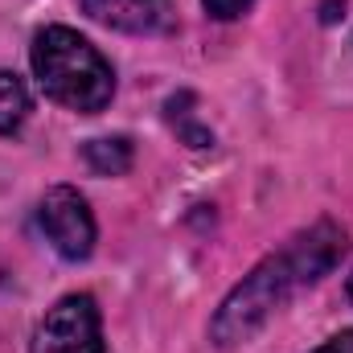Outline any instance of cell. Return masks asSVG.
Wrapping results in <instances>:
<instances>
[{
    "label": "cell",
    "mask_w": 353,
    "mask_h": 353,
    "mask_svg": "<svg viewBox=\"0 0 353 353\" xmlns=\"http://www.w3.org/2000/svg\"><path fill=\"white\" fill-rule=\"evenodd\" d=\"M350 300H353V275H350Z\"/></svg>",
    "instance_id": "30bf717a"
},
{
    "label": "cell",
    "mask_w": 353,
    "mask_h": 353,
    "mask_svg": "<svg viewBox=\"0 0 353 353\" xmlns=\"http://www.w3.org/2000/svg\"><path fill=\"white\" fill-rule=\"evenodd\" d=\"M341 251H345L341 226H333V222L308 226V230L296 234L283 251L267 255L263 263L255 267V271L222 300V308H218L214 321H210V337H214L222 350L251 341L300 288H308V283H316L325 271H333V263L341 259Z\"/></svg>",
    "instance_id": "6da1fadb"
},
{
    "label": "cell",
    "mask_w": 353,
    "mask_h": 353,
    "mask_svg": "<svg viewBox=\"0 0 353 353\" xmlns=\"http://www.w3.org/2000/svg\"><path fill=\"white\" fill-rule=\"evenodd\" d=\"M33 353H103V321L90 296L58 300L33 329Z\"/></svg>",
    "instance_id": "3957f363"
},
{
    "label": "cell",
    "mask_w": 353,
    "mask_h": 353,
    "mask_svg": "<svg viewBox=\"0 0 353 353\" xmlns=\"http://www.w3.org/2000/svg\"><path fill=\"white\" fill-rule=\"evenodd\" d=\"M33 74L46 90V99L94 115L111 103L115 94V70L111 62L90 46L83 33L66 25H50L33 37Z\"/></svg>",
    "instance_id": "7a4b0ae2"
},
{
    "label": "cell",
    "mask_w": 353,
    "mask_h": 353,
    "mask_svg": "<svg viewBox=\"0 0 353 353\" xmlns=\"http://www.w3.org/2000/svg\"><path fill=\"white\" fill-rule=\"evenodd\" d=\"M90 21L119 33H169L176 25L173 0H79Z\"/></svg>",
    "instance_id": "5b68a950"
},
{
    "label": "cell",
    "mask_w": 353,
    "mask_h": 353,
    "mask_svg": "<svg viewBox=\"0 0 353 353\" xmlns=\"http://www.w3.org/2000/svg\"><path fill=\"white\" fill-rule=\"evenodd\" d=\"M37 222L62 259H87L94 251V218H90L87 197L79 189L54 185L37 205Z\"/></svg>",
    "instance_id": "277c9868"
},
{
    "label": "cell",
    "mask_w": 353,
    "mask_h": 353,
    "mask_svg": "<svg viewBox=\"0 0 353 353\" xmlns=\"http://www.w3.org/2000/svg\"><path fill=\"white\" fill-rule=\"evenodd\" d=\"M87 165L99 176H119L132 169V140L128 136H107V140H90L83 148Z\"/></svg>",
    "instance_id": "8992f818"
},
{
    "label": "cell",
    "mask_w": 353,
    "mask_h": 353,
    "mask_svg": "<svg viewBox=\"0 0 353 353\" xmlns=\"http://www.w3.org/2000/svg\"><path fill=\"white\" fill-rule=\"evenodd\" d=\"M29 119V90L17 74L0 70V136H17Z\"/></svg>",
    "instance_id": "52a82bcc"
},
{
    "label": "cell",
    "mask_w": 353,
    "mask_h": 353,
    "mask_svg": "<svg viewBox=\"0 0 353 353\" xmlns=\"http://www.w3.org/2000/svg\"><path fill=\"white\" fill-rule=\"evenodd\" d=\"M316 353H353V333H337V337H329Z\"/></svg>",
    "instance_id": "9c48e42d"
},
{
    "label": "cell",
    "mask_w": 353,
    "mask_h": 353,
    "mask_svg": "<svg viewBox=\"0 0 353 353\" xmlns=\"http://www.w3.org/2000/svg\"><path fill=\"white\" fill-rule=\"evenodd\" d=\"M205 4V12L214 17V21H234V17H243L255 0H201Z\"/></svg>",
    "instance_id": "ba28073f"
}]
</instances>
